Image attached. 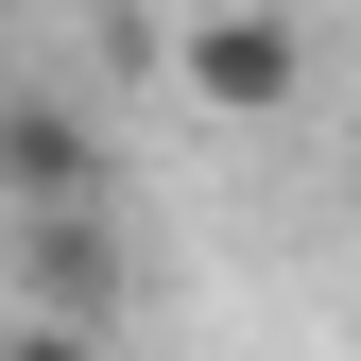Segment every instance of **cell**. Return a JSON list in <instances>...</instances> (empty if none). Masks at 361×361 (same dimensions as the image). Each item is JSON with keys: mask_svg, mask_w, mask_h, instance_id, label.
Masks as SVG:
<instances>
[{"mask_svg": "<svg viewBox=\"0 0 361 361\" xmlns=\"http://www.w3.org/2000/svg\"><path fill=\"white\" fill-rule=\"evenodd\" d=\"M0 190H18V224H69L86 190H104V138H86L69 86H18V121H0Z\"/></svg>", "mask_w": 361, "mask_h": 361, "instance_id": "cell-2", "label": "cell"}, {"mask_svg": "<svg viewBox=\"0 0 361 361\" xmlns=\"http://www.w3.org/2000/svg\"><path fill=\"white\" fill-rule=\"evenodd\" d=\"M172 86H190V121H293V86H310L293 0H190L172 18Z\"/></svg>", "mask_w": 361, "mask_h": 361, "instance_id": "cell-1", "label": "cell"}, {"mask_svg": "<svg viewBox=\"0 0 361 361\" xmlns=\"http://www.w3.org/2000/svg\"><path fill=\"white\" fill-rule=\"evenodd\" d=\"M0 361H104V327H69V310H18V327H0Z\"/></svg>", "mask_w": 361, "mask_h": 361, "instance_id": "cell-3", "label": "cell"}]
</instances>
